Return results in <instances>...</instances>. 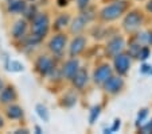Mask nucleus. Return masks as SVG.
Segmentation results:
<instances>
[{
  "label": "nucleus",
  "mask_w": 152,
  "mask_h": 134,
  "mask_svg": "<svg viewBox=\"0 0 152 134\" xmlns=\"http://www.w3.org/2000/svg\"><path fill=\"white\" fill-rule=\"evenodd\" d=\"M24 16L27 18V19H34V16L37 15V7L35 6H30V7H26V10L23 11Z\"/></svg>",
  "instance_id": "obj_24"
},
{
  "label": "nucleus",
  "mask_w": 152,
  "mask_h": 134,
  "mask_svg": "<svg viewBox=\"0 0 152 134\" xmlns=\"http://www.w3.org/2000/svg\"><path fill=\"white\" fill-rule=\"evenodd\" d=\"M7 117L10 119H20L23 117V108L20 106H16V104H12L7 108Z\"/></svg>",
  "instance_id": "obj_17"
},
{
  "label": "nucleus",
  "mask_w": 152,
  "mask_h": 134,
  "mask_svg": "<svg viewBox=\"0 0 152 134\" xmlns=\"http://www.w3.org/2000/svg\"><path fill=\"white\" fill-rule=\"evenodd\" d=\"M12 37L15 39H22L23 37H26V33H27V22L24 19H20L16 23L12 26Z\"/></svg>",
  "instance_id": "obj_12"
},
{
  "label": "nucleus",
  "mask_w": 152,
  "mask_h": 134,
  "mask_svg": "<svg viewBox=\"0 0 152 134\" xmlns=\"http://www.w3.org/2000/svg\"><path fill=\"white\" fill-rule=\"evenodd\" d=\"M145 45L152 46V31H145Z\"/></svg>",
  "instance_id": "obj_28"
},
{
  "label": "nucleus",
  "mask_w": 152,
  "mask_h": 134,
  "mask_svg": "<svg viewBox=\"0 0 152 134\" xmlns=\"http://www.w3.org/2000/svg\"><path fill=\"white\" fill-rule=\"evenodd\" d=\"M110 76H112V69H110L109 65H101V67H98L96 69L94 75H93V80H94L96 84L102 85Z\"/></svg>",
  "instance_id": "obj_9"
},
{
  "label": "nucleus",
  "mask_w": 152,
  "mask_h": 134,
  "mask_svg": "<svg viewBox=\"0 0 152 134\" xmlns=\"http://www.w3.org/2000/svg\"><path fill=\"white\" fill-rule=\"evenodd\" d=\"M89 22V16L85 14L80 15V16H77L73 21V24H72V33H74V34H78V33H81L83 29L86 27V23Z\"/></svg>",
  "instance_id": "obj_14"
},
{
  "label": "nucleus",
  "mask_w": 152,
  "mask_h": 134,
  "mask_svg": "<svg viewBox=\"0 0 152 134\" xmlns=\"http://www.w3.org/2000/svg\"><path fill=\"white\" fill-rule=\"evenodd\" d=\"M120 126H121V121L118 119V118H116L115 121H113V125L110 126V133H115V131H117L118 129H120Z\"/></svg>",
  "instance_id": "obj_25"
},
{
  "label": "nucleus",
  "mask_w": 152,
  "mask_h": 134,
  "mask_svg": "<svg viewBox=\"0 0 152 134\" xmlns=\"http://www.w3.org/2000/svg\"><path fill=\"white\" fill-rule=\"evenodd\" d=\"M35 130H37V133H42V130H40V127H38V126H37V127H35Z\"/></svg>",
  "instance_id": "obj_32"
},
{
  "label": "nucleus",
  "mask_w": 152,
  "mask_h": 134,
  "mask_svg": "<svg viewBox=\"0 0 152 134\" xmlns=\"http://www.w3.org/2000/svg\"><path fill=\"white\" fill-rule=\"evenodd\" d=\"M16 100V91L14 87H6L0 91V102L1 103H11Z\"/></svg>",
  "instance_id": "obj_15"
},
{
  "label": "nucleus",
  "mask_w": 152,
  "mask_h": 134,
  "mask_svg": "<svg viewBox=\"0 0 152 134\" xmlns=\"http://www.w3.org/2000/svg\"><path fill=\"white\" fill-rule=\"evenodd\" d=\"M151 69H152V65L145 64V62H144V64L141 65V68H140V72L143 73V75H149V73H151Z\"/></svg>",
  "instance_id": "obj_26"
},
{
  "label": "nucleus",
  "mask_w": 152,
  "mask_h": 134,
  "mask_svg": "<svg viewBox=\"0 0 152 134\" xmlns=\"http://www.w3.org/2000/svg\"><path fill=\"white\" fill-rule=\"evenodd\" d=\"M58 4H59L61 7H63V6H67V0H58Z\"/></svg>",
  "instance_id": "obj_30"
},
{
  "label": "nucleus",
  "mask_w": 152,
  "mask_h": 134,
  "mask_svg": "<svg viewBox=\"0 0 152 134\" xmlns=\"http://www.w3.org/2000/svg\"><path fill=\"white\" fill-rule=\"evenodd\" d=\"M141 23H143V16H141L137 11H132L125 16L123 24H124V29H125L126 31L132 33V31H136L137 29H140Z\"/></svg>",
  "instance_id": "obj_4"
},
{
  "label": "nucleus",
  "mask_w": 152,
  "mask_h": 134,
  "mask_svg": "<svg viewBox=\"0 0 152 134\" xmlns=\"http://www.w3.org/2000/svg\"><path fill=\"white\" fill-rule=\"evenodd\" d=\"M30 1H35V0H30Z\"/></svg>",
  "instance_id": "obj_35"
},
{
  "label": "nucleus",
  "mask_w": 152,
  "mask_h": 134,
  "mask_svg": "<svg viewBox=\"0 0 152 134\" xmlns=\"http://www.w3.org/2000/svg\"><path fill=\"white\" fill-rule=\"evenodd\" d=\"M35 67H37V70L42 76H47L54 69V62H53V60L49 58L47 56H40L39 58H38L37 64H35Z\"/></svg>",
  "instance_id": "obj_7"
},
{
  "label": "nucleus",
  "mask_w": 152,
  "mask_h": 134,
  "mask_svg": "<svg viewBox=\"0 0 152 134\" xmlns=\"http://www.w3.org/2000/svg\"><path fill=\"white\" fill-rule=\"evenodd\" d=\"M149 75H152V69H151V73H149Z\"/></svg>",
  "instance_id": "obj_34"
},
{
  "label": "nucleus",
  "mask_w": 152,
  "mask_h": 134,
  "mask_svg": "<svg viewBox=\"0 0 152 134\" xmlns=\"http://www.w3.org/2000/svg\"><path fill=\"white\" fill-rule=\"evenodd\" d=\"M69 24V15H61L59 18H58L57 21H55V26H54V29L55 30H62V29H65V27Z\"/></svg>",
  "instance_id": "obj_20"
},
{
  "label": "nucleus",
  "mask_w": 152,
  "mask_h": 134,
  "mask_svg": "<svg viewBox=\"0 0 152 134\" xmlns=\"http://www.w3.org/2000/svg\"><path fill=\"white\" fill-rule=\"evenodd\" d=\"M35 110H37V113H38V115H39L40 119L45 121V122H49V121H50V115H49V111H47L46 106H45V104H37Z\"/></svg>",
  "instance_id": "obj_19"
},
{
  "label": "nucleus",
  "mask_w": 152,
  "mask_h": 134,
  "mask_svg": "<svg viewBox=\"0 0 152 134\" xmlns=\"http://www.w3.org/2000/svg\"><path fill=\"white\" fill-rule=\"evenodd\" d=\"M149 56H151V47H149L148 45H143V46L140 47V50H139L137 57H136V58L141 60V61H145Z\"/></svg>",
  "instance_id": "obj_22"
},
{
  "label": "nucleus",
  "mask_w": 152,
  "mask_h": 134,
  "mask_svg": "<svg viewBox=\"0 0 152 134\" xmlns=\"http://www.w3.org/2000/svg\"><path fill=\"white\" fill-rule=\"evenodd\" d=\"M50 27V19L47 14H37L32 19V34L42 39L43 37H46L49 33Z\"/></svg>",
  "instance_id": "obj_2"
},
{
  "label": "nucleus",
  "mask_w": 152,
  "mask_h": 134,
  "mask_svg": "<svg viewBox=\"0 0 152 134\" xmlns=\"http://www.w3.org/2000/svg\"><path fill=\"white\" fill-rule=\"evenodd\" d=\"M78 69H80V61H78L75 57H73L72 60L65 62V65H63V68H62V75H63V77H66L67 80H72L73 76L77 73Z\"/></svg>",
  "instance_id": "obj_10"
},
{
  "label": "nucleus",
  "mask_w": 152,
  "mask_h": 134,
  "mask_svg": "<svg viewBox=\"0 0 152 134\" xmlns=\"http://www.w3.org/2000/svg\"><path fill=\"white\" fill-rule=\"evenodd\" d=\"M145 8H147V11H148V12H151V14H152V0H149L148 3H147Z\"/></svg>",
  "instance_id": "obj_29"
},
{
  "label": "nucleus",
  "mask_w": 152,
  "mask_h": 134,
  "mask_svg": "<svg viewBox=\"0 0 152 134\" xmlns=\"http://www.w3.org/2000/svg\"><path fill=\"white\" fill-rule=\"evenodd\" d=\"M148 115H149L148 108H143V110H140V113L137 114V119H136V125H137V126H141V125H143V123L147 121Z\"/></svg>",
  "instance_id": "obj_23"
},
{
  "label": "nucleus",
  "mask_w": 152,
  "mask_h": 134,
  "mask_svg": "<svg viewBox=\"0 0 152 134\" xmlns=\"http://www.w3.org/2000/svg\"><path fill=\"white\" fill-rule=\"evenodd\" d=\"M6 69L10 70V72H22L24 69L23 64L19 61H14V60H6Z\"/></svg>",
  "instance_id": "obj_18"
},
{
  "label": "nucleus",
  "mask_w": 152,
  "mask_h": 134,
  "mask_svg": "<svg viewBox=\"0 0 152 134\" xmlns=\"http://www.w3.org/2000/svg\"><path fill=\"white\" fill-rule=\"evenodd\" d=\"M3 126V119H1V117H0V127Z\"/></svg>",
  "instance_id": "obj_33"
},
{
  "label": "nucleus",
  "mask_w": 152,
  "mask_h": 134,
  "mask_svg": "<svg viewBox=\"0 0 152 134\" xmlns=\"http://www.w3.org/2000/svg\"><path fill=\"white\" fill-rule=\"evenodd\" d=\"M113 58H115L113 60V65H115L116 72L120 76L125 75L129 70V68H131V56L124 54V53L121 52V53H118V54H116Z\"/></svg>",
  "instance_id": "obj_3"
},
{
  "label": "nucleus",
  "mask_w": 152,
  "mask_h": 134,
  "mask_svg": "<svg viewBox=\"0 0 152 134\" xmlns=\"http://www.w3.org/2000/svg\"><path fill=\"white\" fill-rule=\"evenodd\" d=\"M27 4L24 0H10L8 3V12L11 14H23Z\"/></svg>",
  "instance_id": "obj_16"
},
{
  "label": "nucleus",
  "mask_w": 152,
  "mask_h": 134,
  "mask_svg": "<svg viewBox=\"0 0 152 134\" xmlns=\"http://www.w3.org/2000/svg\"><path fill=\"white\" fill-rule=\"evenodd\" d=\"M66 42H67L66 35L57 34V35H54V37L50 39V42H49V49L51 50V53H54V54H61V53L65 50Z\"/></svg>",
  "instance_id": "obj_6"
},
{
  "label": "nucleus",
  "mask_w": 152,
  "mask_h": 134,
  "mask_svg": "<svg viewBox=\"0 0 152 134\" xmlns=\"http://www.w3.org/2000/svg\"><path fill=\"white\" fill-rule=\"evenodd\" d=\"M100 114H101V106H94V107L90 110V114H89V123L90 125H94V123L97 122Z\"/></svg>",
  "instance_id": "obj_21"
},
{
  "label": "nucleus",
  "mask_w": 152,
  "mask_h": 134,
  "mask_svg": "<svg viewBox=\"0 0 152 134\" xmlns=\"http://www.w3.org/2000/svg\"><path fill=\"white\" fill-rule=\"evenodd\" d=\"M86 46V39L83 37H75L74 39L72 41V44H70V47H69V53L72 57H77V56H80L81 53L83 52V49H85Z\"/></svg>",
  "instance_id": "obj_11"
},
{
  "label": "nucleus",
  "mask_w": 152,
  "mask_h": 134,
  "mask_svg": "<svg viewBox=\"0 0 152 134\" xmlns=\"http://www.w3.org/2000/svg\"><path fill=\"white\" fill-rule=\"evenodd\" d=\"M72 80H73V84H74L75 88L82 90V88L88 84V80H89V77H88V72H86L85 69H78L77 73L73 76Z\"/></svg>",
  "instance_id": "obj_13"
},
{
  "label": "nucleus",
  "mask_w": 152,
  "mask_h": 134,
  "mask_svg": "<svg viewBox=\"0 0 152 134\" xmlns=\"http://www.w3.org/2000/svg\"><path fill=\"white\" fill-rule=\"evenodd\" d=\"M78 3V8L80 10H86L88 4H89V0H77Z\"/></svg>",
  "instance_id": "obj_27"
},
{
  "label": "nucleus",
  "mask_w": 152,
  "mask_h": 134,
  "mask_svg": "<svg viewBox=\"0 0 152 134\" xmlns=\"http://www.w3.org/2000/svg\"><path fill=\"white\" fill-rule=\"evenodd\" d=\"M3 88H4V83H3V80L0 79V91L3 90Z\"/></svg>",
  "instance_id": "obj_31"
},
{
  "label": "nucleus",
  "mask_w": 152,
  "mask_h": 134,
  "mask_svg": "<svg viewBox=\"0 0 152 134\" xmlns=\"http://www.w3.org/2000/svg\"><path fill=\"white\" fill-rule=\"evenodd\" d=\"M124 46H125V42H124L123 37H115L113 39H110L106 45V54H109L110 57H115L116 54L123 52Z\"/></svg>",
  "instance_id": "obj_8"
},
{
  "label": "nucleus",
  "mask_w": 152,
  "mask_h": 134,
  "mask_svg": "<svg viewBox=\"0 0 152 134\" xmlns=\"http://www.w3.org/2000/svg\"><path fill=\"white\" fill-rule=\"evenodd\" d=\"M126 10V1L120 0V1H115V3L109 4V6L104 7L101 10V19L105 22H110V21H116L121 15L125 12Z\"/></svg>",
  "instance_id": "obj_1"
},
{
  "label": "nucleus",
  "mask_w": 152,
  "mask_h": 134,
  "mask_svg": "<svg viewBox=\"0 0 152 134\" xmlns=\"http://www.w3.org/2000/svg\"><path fill=\"white\" fill-rule=\"evenodd\" d=\"M104 88L108 93L110 95H116L124 87V80L121 79V76H110L109 79L104 83Z\"/></svg>",
  "instance_id": "obj_5"
}]
</instances>
